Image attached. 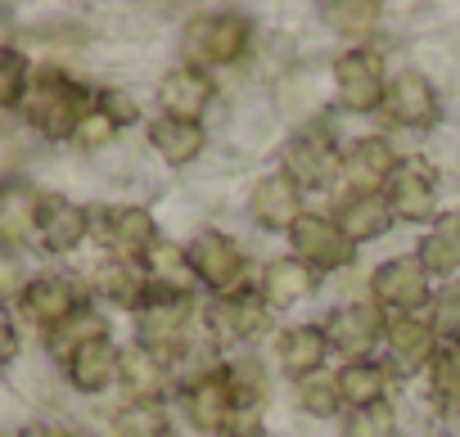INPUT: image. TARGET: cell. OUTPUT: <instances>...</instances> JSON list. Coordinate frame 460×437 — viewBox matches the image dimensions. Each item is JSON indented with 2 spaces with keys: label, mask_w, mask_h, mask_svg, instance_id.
I'll list each match as a JSON object with an SVG mask.
<instances>
[{
  "label": "cell",
  "mask_w": 460,
  "mask_h": 437,
  "mask_svg": "<svg viewBox=\"0 0 460 437\" xmlns=\"http://www.w3.org/2000/svg\"><path fill=\"white\" fill-rule=\"evenodd\" d=\"M91 109L95 104H91L86 86H77L73 77H64L55 68L50 73H37L32 86H28V95H23V104H19L23 122L32 131H41L46 140H73L77 127H82V118Z\"/></svg>",
  "instance_id": "6da1fadb"
},
{
  "label": "cell",
  "mask_w": 460,
  "mask_h": 437,
  "mask_svg": "<svg viewBox=\"0 0 460 437\" xmlns=\"http://www.w3.org/2000/svg\"><path fill=\"white\" fill-rule=\"evenodd\" d=\"M190 267H194V275H199L203 284H212L221 298H235L240 284H244V271H249L240 244H235V240H226V235H217V231H208V235L194 240V249H190Z\"/></svg>",
  "instance_id": "7a4b0ae2"
},
{
  "label": "cell",
  "mask_w": 460,
  "mask_h": 437,
  "mask_svg": "<svg viewBox=\"0 0 460 437\" xmlns=\"http://www.w3.org/2000/svg\"><path fill=\"white\" fill-rule=\"evenodd\" d=\"M249 46V19L240 14H212V19H194L185 50L203 64H235Z\"/></svg>",
  "instance_id": "3957f363"
},
{
  "label": "cell",
  "mask_w": 460,
  "mask_h": 437,
  "mask_svg": "<svg viewBox=\"0 0 460 437\" xmlns=\"http://www.w3.org/2000/svg\"><path fill=\"white\" fill-rule=\"evenodd\" d=\"M334 86H339V100L357 113H370L384 104L388 86H384V64L375 50H348L339 64H334Z\"/></svg>",
  "instance_id": "277c9868"
},
{
  "label": "cell",
  "mask_w": 460,
  "mask_h": 437,
  "mask_svg": "<svg viewBox=\"0 0 460 437\" xmlns=\"http://www.w3.org/2000/svg\"><path fill=\"white\" fill-rule=\"evenodd\" d=\"M185 325H190V302L176 298V293H158V298H145L136 307V334H140V347L167 356L172 347H181L185 338Z\"/></svg>",
  "instance_id": "5b68a950"
},
{
  "label": "cell",
  "mask_w": 460,
  "mask_h": 437,
  "mask_svg": "<svg viewBox=\"0 0 460 437\" xmlns=\"http://www.w3.org/2000/svg\"><path fill=\"white\" fill-rule=\"evenodd\" d=\"M294 249L303 258V267L312 271H334V267H348L357 244L339 231V222H325V216H298L294 226Z\"/></svg>",
  "instance_id": "8992f818"
},
{
  "label": "cell",
  "mask_w": 460,
  "mask_h": 437,
  "mask_svg": "<svg viewBox=\"0 0 460 437\" xmlns=\"http://www.w3.org/2000/svg\"><path fill=\"white\" fill-rule=\"evenodd\" d=\"M82 307V298H77V289L64 280V275H32L28 280V289L19 293V311L37 325V329H55V325H64L73 311Z\"/></svg>",
  "instance_id": "52a82bcc"
},
{
  "label": "cell",
  "mask_w": 460,
  "mask_h": 437,
  "mask_svg": "<svg viewBox=\"0 0 460 437\" xmlns=\"http://www.w3.org/2000/svg\"><path fill=\"white\" fill-rule=\"evenodd\" d=\"M91 231V212L68 198H41V222H37V244L46 253H73Z\"/></svg>",
  "instance_id": "ba28073f"
},
{
  "label": "cell",
  "mask_w": 460,
  "mask_h": 437,
  "mask_svg": "<svg viewBox=\"0 0 460 437\" xmlns=\"http://www.w3.org/2000/svg\"><path fill=\"white\" fill-rule=\"evenodd\" d=\"M100 235L113 249V258H127V262H140L154 249V240H158L154 216L145 207H113L104 222H100Z\"/></svg>",
  "instance_id": "9c48e42d"
},
{
  "label": "cell",
  "mask_w": 460,
  "mask_h": 437,
  "mask_svg": "<svg viewBox=\"0 0 460 437\" xmlns=\"http://www.w3.org/2000/svg\"><path fill=\"white\" fill-rule=\"evenodd\" d=\"M384 334V316L375 302H352V307H339L325 325V343L334 352H348V356H361L366 347H375V338Z\"/></svg>",
  "instance_id": "30bf717a"
},
{
  "label": "cell",
  "mask_w": 460,
  "mask_h": 437,
  "mask_svg": "<svg viewBox=\"0 0 460 437\" xmlns=\"http://www.w3.org/2000/svg\"><path fill=\"white\" fill-rule=\"evenodd\" d=\"M384 113H388V122H397V127H429V122L438 118V95H433L429 77H420V73L393 77V86H388V95H384Z\"/></svg>",
  "instance_id": "8fae6325"
},
{
  "label": "cell",
  "mask_w": 460,
  "mask_h": 437,
  "mask_svg": "<svg viewBox=\"0 0 460 437\" xmlns=\"http://www.w3.org/2000/svg\"><path fill=\"white\" fill-rule=\"evenodd\" d=\"M375 298L384 307H397V311H411L429 298V271L420 258H397V262H384L379 275H375Z\"/></svg>",
  "instance_id": "7c38bea8"
},
{
  "label": "cell",
  "mask_w": 460,
  "mask_h": 437,
  "mask_svg": "<svg viewBox=\"0 0 460 437\" xmlns=\"http://www.w3.org/2000/svg\"><path fill=\"white\" fill-rule=\"evenodd\" d=\"M208 100H212V82H208L203 68H176L158 86V104L176 122H199V113L208 109Z\"/></svg>",
  "instance_id": "4fadbf2b"
},
{
  "label": "cell",
  "mask_w": 460,
  "mask_h": 437,
  "mask_svg": "<svg viewBox=\"0 0 460 437\" xmlns=\"http://www.w3.org/2000/svg\"><path fill=\"white\" fill-rule=\"evenodd\" d=\"M208 329L217 343H249L253 334L267 329V311L258 298L249 293H235V298H221L212 311H208Z\"/></svg>",
  "instance_id": "5bb4252c"
},
{
  "label": "cell",
  "mask_w": 460,
  "mask_h": 437,
  "mask_svg": "<svg viewBox=\"0 0 460 437\" xmlns=\"http://www.w3.org/2000/svg\"><path fill=\"white\" fill-rule=\"evenodd\" d=\"M334 171V140L330 131H303L289 140L285 149V176H294L298 185H325Z\"/></svg>",
  "instance_id": "9a60e30c"
},
{
  "label": "cell",
  "mask_w": 460,
  "mask_h": 437,
  "mask_svg": "<svg viewBox=\"0 0 460 437\" xmlns=\"http://www.w3.org/2000/svg\"><path fill=\"white\" fill-rule=\"evenodd\" d=\"M249 207H253V216H258L262 226H271V231H285V226H289V231H294L298 216H303V207H298V180L285 176V171L258 180Z\"/></svg>",
  "instance_id": "2e32d148"
},
{
  "label": "cell",
  "mask_w": 460,
  "mask_h": 437,
  "mask_svg": "<svg viewBox=\"0 0 460 437\" xmlns=\"http://www.w3.org/2000/svg\"><path fill=\"white\" fill-rule=\"evenodd\" d=\"M393 167H397V153H393V144L379 140V135L357 140V144L348 149V158H343V171H348V180H352L361 194H375V185L393 180Z\"/></svg>",
  "instance_id": "e0dca14e"
},
{
  "label": "cell",
  "mask_w": 460,
  "mask_h": 437,
  "mask_svg": "<svg viewBox=\"0 0 460 437\" xmlns=\"http://www.w3.org/2000/svg\"><path fill=\"white\" fill-rule=\"evenodd\" d=\"M64 365H68V379H73L77 392H104V388L118 379L122 352H118L109 338H95V343H86L77 356H68Z\"/></svg>",
  "instance_id": "ac0fdd59"
},
{
  "label": "cell",
  "mask_w": 460,
  "mask_h": 437,
  "mask_svg": "<svg viewBox=\"0 0 460 437\" xmlns=\"http://www.w3.org/2000/svg\"><path fill=\"white\" fill-rule=\"evenodd\" d=\"M384 198H388L393 216H402V222H429L433 216V176L420 167H402V171H393Z\"/></svg>",
  "instance_id": "d6986e66"
},
{
  "label": "cell",
  "mask_w": 460,
  "mask_h": 437,
  "mask_svg": "<svg viewBox=\"0 0 460 437\" xmlns=\"http://www.w3.org/2000/svg\"><path fill=\"white\" fill-rule=\"evenodd\" d=\"M185 410L199 428H226L230 410H235V401H230V383H226V370L221 374H203L190 383L185 392Z\"/></svg>",
  "instance_id": "ffe728a7"
},
{
  "label": "cell",
  "mask_w": 460,
  "mask_h": 437,
  "mask_svg": "<svg viewBox=\"0 0 460 437\" xmlns=\"http://www.w3.org/2000/svg\"><path fill=\"white\" fill-rule=\"evenodd\" d=\"M118 379L127 383L131 401H158V392L167 388V356H158L149 347H131V352H122Z\"/></svg>",
  "instance_id": "44dd1931"
},
{
  "label": "cell",
  "mask_w": 460,
  "mask_h": 437,
  "mask_svg": "<svg viewBox=\"0 0 460 437\" xmlns=\"http://www.w3.org/2000/svg\"><path fill=\"white\" fill-rule=\"evenodd\" d=\"M388 226H393V207H388V198H379V194H352V198L343 203L339 231H343L352 244H361V240H379Z\"/></svg>",
  "instance_id": "7402d4cb"
},
{
  "label": "cell",
  "mask_w": 460,
  "mask_h": 437,
  "mask_svg": "<svg viewBox=\"0 0 460 437\" xmlns=\"http://www.w3.org/2000/svg\"><path fill=\"white\" fill-rule=\"evenodd\" d=\"M37 222H41V198L23 185L0 189V244H19V240H37Z\"/></svg>",
  "instance_id": "603a6c76"
},
{
  "label": "cell",
  "mask_w": 460,
  "mask_h": 437,
  "mask_svg": "<svg viewBox=\"0 0 460 437\" xmlns=\"http://www.w3.org/2000/svg\"><path fill=\"white\" fill-rule=\"evenodd\" d=\"M140 262H145V275H149L163 293H176V298L190 293V284H194V267H190V253H181L176 244L154 240V249H149Z\"/></svg>",
  "instance_id": "cb8c5ba5"
},
{
  "label": "cell",
  "mask_w": 460,
  "mask_h": 437,
  "mask_svg": "<svg viewBox=\"0 0 460 437\" xmlns=\"http://www.w3.org/2000/svg\"><path fill=\"white\" fill-rule=\"evenodd\" d=\"M325 352H330V343H325V329H312V325L285 329V334H280V343H276V356H280V365H285L289 374H298V379L316 374V370H321V361H325Z\"/></svg>",
  "instance_id": "d4e9b609"
},
{
  "label": "cell",
  "mask_w": 460,
  "mask_h": 437,
  "mask_svg": "<svg viewBox=\"0 0 460 437\" xmlns=\"http://www.w3.org/2000/svg\"><path fill=\"white\" fill-rule=\"evenodd\" d=\"M145 284H149L145 262L113 258V262H104V267L95 271V289H100L109 302H118V307H140V302H145Z\"/></svg>",
  "instance_id": "484cf974"
},
{
  "label": "cell",
  "mask_w": 460,
  "mask_h": 437,
  "mask_svg": "<svg viewBox=\"0 0 460 437\" xmlns=\"http://www.w3.org/2000/svg\"><path fill=\"white\" fill-rule=\"evenodd\" d=\"M95 338H109V320L100 316V311H91V307H77L64 325H55L50 334H46V343H50V352L59 356V361H68V356H77L86 343H95Z\"/></svg>",
  "instance_id": "4316f807"
},
{
  "label": "cell",
  "mask_w": 460,
  "mask_h": 437,
  "mask_svg": "<svg viewBox=\"0 0 460 437\" xmlns=\"http://www.w3.org/2000/svg\"><path fill=\"white\" fill-rule=\"evenodd\" d=\"M312 284H316L312 267H303V262H271L267 275H262V302L267 307H294V302H303L312 293Z\"/></svg>",
  "instance_id": "83f0119b"
},
{
  "label": "cell",
  "mask_w": 460,
  "mask_h": 437,
  "mask_svg": "<svg viewBox=\"0 0 460 437\" xmlns=\"http://www.w3.org/2000/svg\"><path fill=\"white\" fill-rule=\"evenodd\" d=\"M149 140H154V149H158L172 167H181V162L199 158V149H203V127H199V122L158 118V122L149 127Z\"/></svg>",
  "instance_id": "f1b7e54d"
},
{
  "label": "cell",
  "mask_w": 460,
  "mask_h": 437,
  "mask_svg": "<svg viewBox=\"0 0 460 437\" xmlns=\"http://www.w3.org/2000/svg\"><path fill=\"white\" fill-rule=\"evenodd\" d=\"M429 347H433V329L415 316H402L388 325V356L397 370H415L429 361Z\"/></svg>",
  "instance_id": "f546056e"
},
{
  "label": "cell",
  "mask_w": 460,
  "mask_h": 437,
  "mask_svg": "<svg viewBox=\"0 0 460 437\" xmlns=\"http://www.w3.org/2000/svg\"><path fill=\"white\" fill-rule=\"evenodd\" d=\"M420 262L433 275L460 271V216H442V222L429 231V240L420 244Z\"/></svg>",
  "instance_id": "4dcf8cb0"
},
{
  "label": "cell",
  "mask_w": 460,
  "mask_h": 437,
  "mask_svg": "<svg viewBox=\"0 0 460 437\" xmlns=\"http://www.w3.org/2000/svg\"><path fill=\"white\" fill-rule=\"evenodd\" d=\"M384 388H388V374H384L379 365H370V361H352V365H343V374H339V392H343V401H348L352 410L379 406V401H384Z\"/></svg>",
  "instance_id": "1f68e13d"
},
{
  "label": "cell",
  "mask_w": 460,
  "mask_h": 437,
  "mask_svg": "<svg viewBox=\"0 0 460 437\" xmlns=\"http://www.w3.org/2000/svg\"><path fill=\"white\" fill-rule=\"evenodd\" d=\"M113 437H167V415L158 401H127L113 415Z\"/></svg>",
  "instance_id": "d6a6232c"
},
{
  "label": "cell",
  "mask_w": 460,
  "mask_h": 437,
  "mask_svg": "<svg viewBox=\"0 0 460 437\" xmlns=\"http://www.w3.org/2000/svg\"><path fill=\"white\" fill-rule=\"evenodd\" d=\"M325 23L343 37H366L379 23V5L375 0H334V5H325Z\"/></svg>",
  "instance_id": "836d02e7"
},
{
  "label": "cell",
  "mask_w": 460,
  "mask_h": 437,
  "mask_svg": "<svg viewBox=\"0 0 460 437\" xmlns=\"http://www.w3.org/2000/svg\"><path fill=\"white\" fill-rule=\"evenodd\" d=\"M32 86V68H28V55L19 50H0V109H19L23 95Z\"/></svg>",
  "instance_id": "e575fe53"
},
{
  "label": "cell",
  "mask_w": 460,
  "mask_h": 437,
  "mask_svg": "<svg viewBox=\"0 0 460 437\" xmlns=\"http://www.w3.org/2000/svg\"><path fill=\"white\" fill-rule=\"evenodd\" d=\"M226 383H230V401H235L240 410L258 406V401H262V392H267V374H262V365H258L253 356L230 365V370H226Z\"/></svg>",
  "instance_id": "d590c367"
},
{
  "label": "cell",
  "mask_w": 460,
  "mask_h": 437,
  "mask_svg": "<svg viewBox=\"0 0 460 437\" xmlns=\"http://www.w3.org/2000/svg\"><path fill=\"white\" fill-rule=\"evenodd\" d=\"M433 392L442 406H460V343H442L433 352Z\"/></svg>",
  "instance_id": "8d00e7d4"
},
{
  "label": "cell",
  "mask_w": 460,
  "mask_h": 437,
  "mask_svg": "<svg viewBox=\"0 0 460 437\" xmlns=\"http://www.w3.org/2000/svg\"><path fill=\"white\" fill-rule=\"evenodd\" d=\"M339 401H343L339 379H330V374H307V379H298V406H303L307 415H334Z\"/></svg>",
  "instance_id": "74e56055"
},
{
  "label": "cell",
  "mask_w": 460,
  "mask_h": 437,
  "mask_svg": "<svg viewBox=\"0 0 460 437\" xmlns=\"http://www.w3.org/2000/svg\"><path fill=\"white\" fill-rule=\"evenodd\" d=\"M343 437H397V419H393V406H366V410H352V419L343 424Z\"/></svg>",
  "instance_id": "f35d334b"
},
{
  "label": "cell",
  "mask_w": 460,
  "mask_h": 437,
  "mask_svg": "<svg viewBox=\"0 0 460 437\" xmlns=\"http://www.w3.org/2000/svg\"><path fill=\"white\" fill-rule=\"evenodd\" d=\"M28 289V271H23V258L14 244H0V302L5 298H19Z\"/></svg>",
  "instance_id": "ab89813d"
},
{
  "label": "cell",
  "mask_w": 460,
  "mask_h": 437,
  "mask_svg": "<svg viewBox=\"0 0 460 437\" xmlns=\"http://www.w3.org/2000/svg\"><path fill=\"white\" fill-rule=\"evenodd\" d=\"M113 135H118V122H113V118H104L100 109H91V113L82 118V127H77V135H73V140H77L82 149H100V144H109Z\"/></svg>",
  "instance_id": "60d3db41"
},
{
  "label": "cell",
  "mask_w": 460,
  "mask_h": 437,
  "mask_svg": "<svg viewBox=\"0 0 460 437\" xmlns=\"http://www.w3.org/2000/svg\"><path fill=\"white\" fill-rule=\"evenodd\" d=\"M95 109H100L104 118H113L118 127H127V122L140 118V109H136V100H131L127 91H100V95H95Z\"/></svg>",
  "instance_id": "b9f144b4"
},
{
  "label": "cell",
  "mask_w": 460,
  "mask_h": 437,
  "mask_svg": "<svg viewBox=\"0 0 460 437\" xmlns=\"http://www.w3.org/2000/svg\"><path fill=\"white\" fill-rule=\"evenodd\" d=\"M433 325L447 334H460V284H451L447 293H438L433 302Z\"/></svg>",
  "instance_id": "7bdbcfd3"
},
{
  "label": "cell",
  "mask_w": 460,
  "mask_h": 437,
  "mask_svg": "<svg viewBox=\"0 0 460 437\" xmlns=\"http://www.w3.org/2000/svg\"><path fill=\"white\" fill-rule=\"evenodd\" d=\"M14 356H19V325L5 307H0V365H10Z\"/></svg>",
  "instance_id": "ee69618b"
},
{
  "label": "cell",
  "mask_w": 460,
  "mask_h": 437,
  "mask_svg": "<svg viewBox=\"0 0 460 437\" xmlns=\"http://www.w3.org/2000/svg\"><path fill=\"white\" fill-rule=\"evenodd\" d=\"M0 50H14V19H10V10H0Z\"/></svg>",
  "instance_id": "f6af8a7d"
},
{
  "label": "cell",
  "mask_w": 460,
  "mask_h": 437,
  "mask_svg": "<svg viewBox=\"0 0 460 437\" xmlns=\"http://www.w3.org/2000/svg\"><path fill=\"white\" fill-rule=\"evenodd\" d=\"M50 437H73V433H50Z\"/></svg>",
  "instance_id": "bcb514c9"
},
{
  "label": "cell",
  "mask_w": 460,
  "mask_h": 437,
  "mask_svg": "<svg viewBox=\"0 0 460 437\" xmlns=\"http://www.w3.org/2000/svg\"><path fill=\"white\" fill-rule=\"evenodd\" d=\"M221 437H240V433H221Z\"/></svg>",
  "instance_id": "7dc6e473"
}]
</instances>
